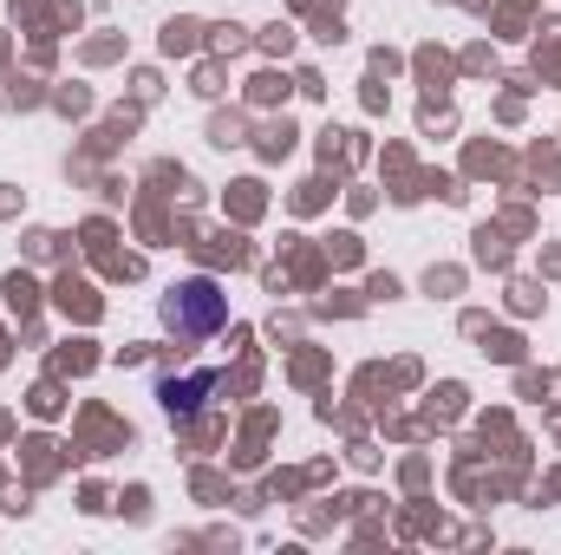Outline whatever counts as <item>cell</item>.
<instances>
[{"instance_id": "cell-1", "label": "cell", "mask_w": 561, "mask_h": 555, "mask_svg": "<svg viewBox=\"0 0 561 555\" xmlns=\"http://www.w3.org/2000/svg\"><path fill=\"white\" fill-rule=\"evenodd\" d=\"M170 327H183V333H209V327H222V287L216 281H183L176 294H170Z\"/></svg>"}]
</instances>
